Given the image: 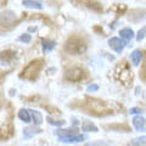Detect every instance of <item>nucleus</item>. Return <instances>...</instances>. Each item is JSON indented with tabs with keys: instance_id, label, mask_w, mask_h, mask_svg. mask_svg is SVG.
Here are the masks:
<instances>
[{
	"instance_id": "f257e3e1",
	"label": "nucleus",
	"mask_w": 146,
	"mask_h": 146,
	"mask_svg": "<svg viewBox=\"0 0 146 146\" xmlns=\"http://www.w3.org/2000/svg\"><path fill=\"white\" fill-rule=\"evenodd\" d=\"M86 48H88V45H86L85 40L78 35H72L65 44V51L71 55L84 54L86 51Z\"/></svg>"
},
{
	"instance_id": "f03ea898",
	"label": "nucleus",
	"mask_w": 146,
	"mask_h": 146,
	"mask_svg": "<svg viewBox=\"0 0 146 146\" xmlns=\"http://www.w3.org/2000/svg\"><path fill=\"white\" fill-rule=\"evenodd\" d=\"M43 63H44V61L42 58H36V60L31 61L28 65L23 68V71H22L20 77L22 79H26L28 82H34L39 77V73L43 68Z\"/></svg>"
},
{
	"instance_id": "7ed1b4c3",
	"label": "nucleus",
	"mask_w": 146,
	"mask_h": 146,
	"mask_svg": "<svg viewBox=\"0 0 146 146\" xmlns=\"http://www.w3.org/2000/svg\"><path fill=\"white\" fill-rule=\"evenodd\" d=\"M115 77L125 85H128L130 82H133V73H131V71L129 70V66H128L125 62L121 63V65L116 68Z\"/></svg>"
},
{
	"instance_id": "20e7f679",
	"label": "nucleus",
	"mask_w": 146,
	"mask_h": 146,
	"mask_svg": "<svg viewBox=\"0 0 146 146\" xmlns=\"http://www.w3.org/2000/svg\"><path fill=\"white\" fill-rule=\"evenodd\" d=\"M65 77L67 80L74 82V83L76 82H82L85 78V71L79 67H73V68H70V70L66 71Z\"/></svg>"
},
{
	"instance_id": "39448f33",
	"label": "nucleus",
	"mask_w": 146,
	"mask_h": 146,
	"mask_svg": "<svg viewBox=\"0 0 146 146\" xmlns=\"http://www.w3.org/2000/svg\"><path fill=\"white\" fill-rule=\"evenodd\" d=\"M17 20L16 13L11 10H5L0 12V26H11Z\"/></svg>"
},
{
	"instance_id": "423d86ee",
	"label": "nucleus",
	"mask_w": 146,
	"mask_h": 146,
	"mask_svg": "<svg viewBox=\"0 0 146 146\" xmlns=\"http://www.w3.org/2000/svg\"><path fill=\"white\" fill-rule=\"evenodd\" d=\"M108 46L111 48L113 51H116L117 54H122V51L127 46V40L117 38V36H113V38L108 39Z\"/></svg>"
},
{
	"instance_id": "0eeeda50",
	"label": "nucleus",
	"mask_w": 146,
	"mask_h": 146,
	"mask_svg": "<svg viewBox=\"0 0 146 146\" xmlns=\"http://www.w3.org/2000/svg\"><path fill=\"white\" fill-rule=\"evenodd\" d=\"M88 106L90 107V113H95V112H105L108 111V106L104 101H99L95 99H89L88 100Z\"/></svg>"
},
{
	"instance_id": "6e6552de",
	"label": "nucleus",
	"mask_w": 146,
	"mask_h": 146,
	"mask_svg": "<svg viewBox=\"0 0 146 146\" xmlns=\"http://www.w3.org/2000/svg\"><path fill=\"white\" fill-rule=\"evenodd\" d=\"M86 139V135H79V134H74V135H70V136H60L58 141L61 143H66V144H78L82 143Z\"/></svg>"
},
{
	"instance_id": "1a4fd4ad",
	"label": "nucleus",
	"mask_w": 146,
	"mask_h": 146,
	"mask_svg": "<svg viewBox=\"0 0 146 146\" xmlns=\"http://www.w3.org/2000/svg\"><path fill=\"white\" fill-rule=\"evenodd\" d=\"M13 135V127L12 124H6L0 128V141L10 139Z\"/></svg>"
},
{
	"instance_id": "9d476101",
	"label": "nucleus",
	"mask_w": 146,
	"mask_h": 146,
	"mask_svg": "<svg viewBox=\"0 0 146 146\" xmlns=\"http://www.w3.org/2000/svg\"><path fill=\"white\" fill-rule=\"evenodd\" d=\"M133 125L138 131H145L146 128V122L143 116H135L133 118Z\"/></svg>"
},
{
	"instance_id": "9b49d317",
	"label": "nucleus",
	"mask_w": 146,
	"mask_h": 146,
	"mask_svg": "<svg viewBox=\"0 0 146 146\" xmlns=\"http://www.w3.org/2000/svg\"><path fill=\"white\" fill-rule=\"evenodd\" d=\"M40 133H42V129L36 128V125H34V127H27V128H25V129H23L25 139H31V138H33L34 135L40 134Z\"/></svg>"
},
{
	"instance_id": "f8f14e48",
	"label": "nucleus",
	"mask_w": 146,
	"mask_h": 146,
	"mask_svg": "<svg viewBox=\"0 0 146 146\" xmlns=\"http://www.w3.org/2000/svg\"><path fill=\"white\" fill-rule=\"evenodd\" d=\"M82 130L85 131V133H98L99 131V128L94 124L93 122H90L88 119H84L83 121V124H82Z\"/></svg>"
},
{
	"instance_id": "ddd939ff",
	"label": "nucleus",
	"mask_w": 146,
	"mask_h": 146,
	"mask_svg": "<svg viewBox=\"0 0 146 146\" xmlns=\"http://www.w3.org/2000/svg\"><path fill=\"white\" fill-rule=\"evenodd\" d=\"M22 5L28 9H36V10H43V4L38 0H22Z\"/></svg>"
},
{
	"instance_id": "4468645a",
	"label": "nucleus",
	"mask_w": 146,
	"mask_h": 146,
	"mask_svg": "<svg viewBox=\"0 0 146 146\" xmlns=\"http://www.w3.org/2000/svg\"><path fill=\"white\" fill-rule=\"evenodd\" d=\"M15 58V52L12 51H3L0 52V63L5 65V63H11Z\"/></svg>"
},
{
	"instance_id": "2eb2a0df",
	"label": "nucleus",
	"mask_w": 146,
	"mask_h": 146,
	"mask_svg": "<svg viewBox=\"0 0 146 146\" xmlns=\"http://www.w3.org/2000/svg\"><path fill=\"white\" fill-rule=\"evenodd\" d=\"M28 111H29L31 118L34 122V125L39 127L43 123V116H42V113H40L39 111H35V110H28Z\"/></svg>"
},
{
	"instance_id": "dca6fc26",
	"label": "nucleus",
	"mask_w": 146,
	"mask_h": 146,
	"mask_svg": "<svg viewBox=\"0 0 146 146\" xmlns=\"http://www.w3.org/2000/svg\"><path fill=\"white\" fill-rule=\"evenodd\" d=\"M42 46H43V52L44 54H48L50 51L56 48V43L52 42V40H49V39H43L42 40Z\"/></svg>"
},
{
	"instance_id": "f3484780",
	"label": "nucleus",
	"mask_w": 146,
	"mask_h": 146,
	"mask_svg": "<svg viewBox=\"0 0 146 146\" xmlns=\"http://www.w3.org/2000/svg\"><path fill=\"white\" fill-rule=\"evenodd\" d=\"M130 58H131V62H133L134 66H139L141 60H143V52L140 50H134L130 55Z\"/></svg>"
},
{
	"instance_id": "a211bd4d",
	"label": "nucleus",
	"mask_w": 146,
	"mask_h": 146,
	"mask_svg": "<svg viewBox=\"0 0 146 146\" xmlns=\"http://www.w3.org/2000/svg\"><path fill=\"white\" fill-rule=\"evenodd\" d=\"M18 118H20L21 121H23L25 123H29L32 121L29 111H28V110H25V108H22V110L18 111Z\"/></svg>"
},
{
	"instance_id": "6ab92c4d",
	"label": "nucleus",
	"mask_w": 146,
	"mask_h": 146,
	"mask_svg": "<svg viewBox=\"0 0 146 146\" xmlns=\"http://www.w3.org/2000/svg\"><path fill=\"white\" fill-rule=\"evenodd\" d=\"M119 34L124 40H130L134 36V31L131 28H123V29H121Z\"/></svg>"
},
{
	"instance_id": "aec40b11",
	"label": "nucleus",
	"mask_w": 146,
	"mask_h": 146,
	"mask_svg": "<svg viewBox=\"0 0 146 146\" xmlns=\"http://www.w3.org/2000/svg\"><path fill=\"white\" fill-rule=\"evenodd\" d=\"M77 134V129H57L56 130V135L60 136H70V135H74Z\"/></svg>"
},
{
	"instance_id": "412c9836",
	"label": "nucleus",
	"mask_w": 146,
	"mask_h": 146,
	"mask_svg": "<svg viewBox=\"0 0 146 146\" xmlns=\"http://www.w3.org/2000/svg\"><path fill=\"white\" fill-rule=\"evenodd\" d=\"M145 141H146V138H145V135H143V136H140V138L131 140L130 146H145Z\"/></svg>"
},
{
	"instance_id": "4be33fe9",
	"label": "nucleus",
	"mask_w": 146,
	"mask_h": 146,
	"mask_svg": "<svg viewBox=\"0 0 146 146\" xmlns=\"http://www.w3.org/2000/svg\"><path fill=\"white\" fill-rule=\"evenodd\" d=\"M46 121L50 125H55V127H61V125H65V119L63 121H54L51 117H46Z\"/></svg>"
},
{
	"instance_id": "5701e85b",
	"label": "nucleus",
	"mask_w": 146,
	"mask_h": 146,
	"mask_svg": "<svg viewBox=\"0 0 146 146\" xmlns=\"http://www.w3.org/2000/svg\"><path fill=\"white\" fill-rule=\"evenodd\" d=\"M84 146H110L106 141H102V140H96V141H90V143L85 144Z\"/></svg>"
},
{
	"instance_id": "b1692460",
	"label": "nucleus",
	"mask_w": 146,
	"mask_h": 146,
	"mask_svg": "<svg viewBox=\"0 0 146 146\" xmlns=\"http://www.w3.org/2000/svg\"><path fill=\"white\" fill-rule=\"evenodd\" d=\"M18 40H20V42H23V43H26V44H28V43H31L32 36H31L28 33H25V34H22L20 38H18Z\"/></svg>"
},
{
	"instance_id": "393cba45",
	"label": "nucleus",
	"mask_w": 146,
	"mask_h": 146,
	"mask_svg": "<svg viewBox=\"0 0 146 146\" xmlns=\"http://www.w3.org/2000/svg\"><path fill=\"white\" fill-rule=\"evenodd\" d=\"M145 32H146V28L145 27H143L139 32H138V35H136V40L138 42H141V40H144V38H145Z\"/></svg>"
},
{
	"instance_id": "a878e982",
	"label": "nucleus",
	"mask_w": 146,
	"mask_h": 146,
	"mask_svg": "<svg viewBox=\"0 0 146 146\" xmlns=\"http://www.w3.org/2000/svg\"><path fill=\"white\" fill-rule=\"evenodd\" d=\"M99 90V85L96 84H90L88 85V88H86V93H95V91Z\"/></svg>"
},
{
	"instance_id": "bb28decb",
	"label": "nucleus",
	"mask_w": 146,
	"mask_h": 146,
	"mask_svg": "<svg viewBox=\"0 0 146 146\" xmlns=\"http://www.w3.org/2000/svg\"><path fill=\"white\" fill-rule=\"evenodd\" d=\"M107 128H110V129H121L122 128V129H124L125 131H129V128H128L127 125H124V124L123 125H108Z\"/></svg>"
},
{
	"instance_id": "cd10ccee",
	"label": "nucleus",
	"mask_w": 146,
	"mask_h": 146,
	"mask_svg": "<svg viewBox=\"0 0 146 146\" xmlns=\"http://www.w3.org/2000/svg\"><path fill=\"white\" fill-rule=\"evenodd\" d=\"M143 112V110H140L139 107H131L129 110V113L130 115H139V113Z\"/></svg>"
}]
</instances>
